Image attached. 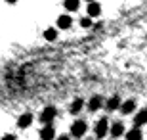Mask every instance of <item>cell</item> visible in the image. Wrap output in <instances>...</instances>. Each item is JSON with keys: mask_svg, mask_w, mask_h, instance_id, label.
Returning <instances> with one entry per match:
<instances>
[{"mask_svg": "<svg viewBox=\"0 0 147 140\" xmlns=\"http://www.w3.org/2000/svg\"><path fill=\"white\" fill-rule=\"evenodd\" d=\"M88 130V123L84 121V119H76L75 123L71 125V136H75V138H80V136L86 135Z\"/></svg>", "mask_w": 147, "mask_h": 140, "instance_id": "obj_1", "label": "cell"}, {"mask_svg": "<svg viewBox=\"0 0 147 140\" xmlns=\"http://www.w3.org/2000/svg\"><path fill=\"white\" fill-rule=\"evenodd\" d=\"M107 132H109V121L105 117H101L96 123V127H94V135L98 136V138H103V136H107Z\"/></svg>", "mask_w": 147, "mask_h": 140, "instance_id": "obj_2", "label": "cell"}, {"mask_svg": "<svg viewBox=\"0 0 147 140\" xmlns=\"http://www.w3.org/2000/svg\"><path fill=\"white\" fill-rule=\"evenodd\" d=\"M55 115H57V109L54 108V106H48V108H44L42 113H40V123H54Z\"/></svg>", "mask_w": 147, "mask_h": 140, "instance_id": "obj_3", "label": "cell"}, {"mask_svg": "<svg viewBox=\"0 0 147 140\" xmlns=\"http://www.w3.org/2000/svg\"><path fill=\"white\" fill-rule=\"evenodd\" d=\"M101 106H103V98L99 96V94H96V96H92L90 100H88V111L96 113L98 109H101Z\"/></svg>", "mask_w": 147, "mask_h": 140, "instance_id": "obj_4", "label": "cell"}, {"mask_svg": "<svg viewBox=\"0 0 147 140\" xmlns=\"http://www.w3.org/2000/svg\"><path fill=\"white\" fill-rule=\"evenodd\" d=\"M120 102H122V100H120L119 94H113V96L105 102V109H107V111H117L119 106H120Z\"/></svg>", "mask_w": 147, "mask_h": 140, "instance_id": "obj_5", "label": "cell"}, {"mask_svg": "<svg viewBox=\"0 0 147 140\" xmlns=\"http://www.w3.org/2000/svg\"><path fill=\"white\" fill-rule=\"evenodd\" d=\"M134 109H136V102H134V100L120 102V106H119V111L122 113V115H130V113H134Z\"/></svg>", "mask_w": 147, "mask_h": 140, "instance_id": "obj_6", "label": "cell"}, {"mask_svg": "<svg viewBox=\"0 0 147 140\" xmlns=\"http://www.w3.org/2000/svg\"><path fill=\"white\" fill-rule=\"evenodd\" d=\"M99 14H101V6H99V2L90 0V2H88V16L90 17H99Z\"/></svg>", "mask_w": 147, "mask_h": 140, "instance_id": "obj_7", "label": "cell"}, {"mask_svg": "<svg viewBox=\"0 0 147 140\" xmlns=\"http://www.w3.org/2000/svg\"><path fill=\"white\" fill-rule=\"evenodd\" d=\"M31 123H33V115H31V113H23V115H19V119H17V127H19V129H29Z\"/></svg>", "mask_w": 147, "mask_h": 140, "instance_id": "obj_8", "label": "cell"}, {"mask_svg": "<svg viewBox=\"0 0 147 140\" xmlns=\"http://www.w3.org/2000/svg\"><path fill=\"white\" fill-rule=\"evenodd\" d=\"M109 132H111V136L119 138V136H122V135H124V125L120 123V121H115V123L109 127Z\"/></svg>", "mask_w": 147, "mask_h": 140, "instance_id": "obj_9", "label": "cell"}, {"mask_svg": "<svg viewBox=\"0 0 147 140\" xmlns=\"http://www.w3.org/2000/svg\"><path fill=\"white\" fill-rule=\"evenodd\" d=\"M40 138H44V140L55 138V130H54V127H52V123H46L42 127V130H40Z\"/></svg>", "mask_w": 147, "mask_h": 140, "instance_id": "obj_10", "label": "cell"}, {"mask_svg": "<svg viewBox=\"0 0 147 140\" xmlns=\"http://www.w3.org/2000/svg\"><path fill=\"white\" fill-rule=\"evenodd\" d=\"M82 108H84V100H82V98H75L71 102V106H69V111H71L73 115H78V113L82 111Z\"/></svg>", "mask_w": 147, "mask_h": 140, "instance_id": "obj_11", "label": "cell"}, {"mask_svg": "<svg viewBox=\"0 0 147 140\" xmlns=\"http://www.w3.org/2000/svg\"><path fill=\"white\" fill-rule=\"evenodd\" d=\"M71 25H73V17L71 16L63 14V16L57 17V27L59 29H71Z\"/></svg>", "mask_w": 147, "mask_h": 140, "instance_id": "obj_12", "label": "cell"}, {"mask_svg": "<svg viewBox=\"0 0 147 140\" xmlns=\"http://www.w3.org/2000/svg\"><path fill=\"white\" fill-rule=\"evenodd\" d=\"M147 123V109H142V111H138L134 115V125L136 127H142V125Z\"/></svg>", "mask_w": 147, "mask_h": 140, "instance_id": "obj_13", "label": "cell"}, {"mask_svg": "<svg viewBox=\"0 0 147 140\" xmlns=\"http://www.w3.org/2000/svg\"><path fill=\"white\" fill-rule=\"evenodd\" d=\"M63 8L67 12H76L80 8V0H63Z\"/></svg>", "mask_w": 147, "mask_h": 140, "instance_id": "obj_14", "label": "cell"}, {"mask_svg": "<svg viewBox=\"0 0 147 140\" xmlns=\"http://www.w3.org/2000/svg\"><path fill=\"white\" fill-rule=\"evenodd\" d=\"M126 135V138H130V140H134V138H142V129H140V127H136V125H134V129L132 130H128V132H124Z\"/></svg>", "mask_w": 147, "mask_h": 140, "instance_id": "obj_15", "label": "cell"}, {"mask_svg": "<svg viewBox=\"0 0 147 140\" xmlns=\"http://www.w3.org/2000/svg\"><path fill=\"white\" fill-rule=\"evenodd\" d=\"M44 38H46V40H55V38H57V29L48 27L44 31Z\"/></svg>", "mask_w": 147, "mask_h": 140, "instance_id": "obj_16", "label": "cell"}, {"mask_svg": "<svg viewBox=\"0 0 147 140\" xmlns=\"http://www.w3.org/2000/svg\"><path fill=\"white\" fill-rule=\"evenodd\" d=\"M80 27L82 29L92 27V17H90V16H88V17H82V19H80Z\"/></svg>", "mask_w": 147, "mask_h": 140, "instance_id": "obj_17", "label": "cell"}, {"mask_svg": "<svg viewBox=\"0 0 147 140\" xmlns=\"http://www.w3.org/2000/svg\"><path fill=\"white\" fill-rule=\"evenodd\" d=\"M8 4H16V2H19V0H6Z\"/></svg>", "mask_w": 147, "mask_h": 140, "instance_id": "obj_18", "label": "cell"}, {"mask_svg": "<svg viewBox=\"0 0 147 140\" xmlns=\"http://www.w3.org/2000/svg\"><path fill=\"white\" fill-rule=\"evenodd\" d=\"M86 2H90V0H86Z\"/></svg>", "mask_w": 147, "mask_h": 140, "instance_id": "obj_19", "label": "cell"}]
</instances>
